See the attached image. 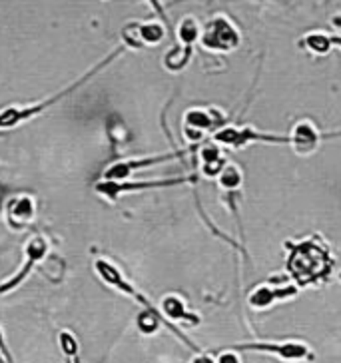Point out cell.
Masks as SVG:
<instances>
[{"label": "cell", "mask_w": 341, "mask_h": 363, "mask_svg": "<svg viewBox=\"0 0 341 363\" xmlns=\"http://www.w3.org/2000/svg\"><path fill=\"white\" fill-rule=\"evenodd\" d=\"M140 38L142 44H158L164 38V26L158 22H146V24H138Z\"/></svg>", "instance_id": "cell-9"}, {"label": "cell", "mask_w": 341, "mask_h": 363, "mask_svg": "<svg viewBox=\"0 0 341 363\" xmlns=\"http://www.w3.org/2000/svg\"><path fill=\"white\" fill-rule=\"evenodd\" d=\"M240 43V34L235 33V28L225 21L224 16H218L210 21L202 34V44L210 50H232Z\"/></svg>", "instance_id": "cell-4"}, {"label": "cell", "mask_w": 341, "mask_h": 363, "mask_svg": "<svg viewBox=\"0 0 341 363\" xmlns=\"http://www.w3.org/2000/svg\"><path fill=\"white\" fill-rule=\"evenodd\" d=\"M184 182H192V178H176V180H160V182H114L104 180L96 184V192L100 196L108 198L110 202H116L122 194L142 192V190H150V188H162V186H178Z\"/></svg>", "instance_id": "cell-3"}, {"label": "cell", "mask_w": 341, "mask_h": 363, "mask_svg": "<svg viewBox=\"0 0 341 363\" xmlns=\"http://www.w3.org/2000/svg\"><path fill=\"white\" fill-rule=\"evenodd\" d=\"M180 154H160V156H152V158H130V160H120L112 166H108L104 172V180H126L132 172L144 170V168H152L156 164H164L174 158H178Z\"/></svg>", "instance_id": "cell-5"}, {"label": "cell", "mask_w": 341, "mask_h": 363, "mask_svg": "<svg viewBox=\"0 0 341 363\" xmlns=\"http://www.w3.org/2000/svg\"><path fill=\"white\" fill-rule=\"evenodd\" d=\"M152 2H154V0H152Z\"/></svg>", "instance_id": "cell-13"}, {"label": "cell", "mask_w": 341, "mask_h": 363, "mask_svg": "<svg viewBox=\"0 0 341 363\" xmlns=\"http://www.w3.org/2000/svg\"><path fill=\"white\" fill-rule=\"evenodd\" d=\"M122 52H124V48L120 46V48H116L114 52L108 54L102 62H98L96 66H92L86 74H82V78L74 80L72 84L66 86L65 90H60V92H58V94H54V96L46 98V100H40V102H34V104H26V106H9V108H4V110H0V130H12V128H16V126H21V124H24V122H28V120H33V118L40 116L44 110H48L52 104L60 102V100L68 96V94H72L74 90L80 88V86L86 84L92 76L98 74L100 70H104V68H106V66Z\"/></svg>", "instance_id": "cell-1"}, {"label": "cell", "mask_w": 341, "mask_h": 363, "mask_svg": "<svg viewBox=\"0 0 341 363\" xmlns=\"http://www.w3.org/2000/svg\"><path fill=\"white\" fill-rule=\"evenodd\" d=\"M4 216H6V224L11 225L12 230H24L28 224H33L34 216H36V206H34V198L28 194H21L9 200L6 208H4Z\"/></svg>", "instance_id": "cell-6"}, {"label": "cell", "mask_w": 341, "mask_h": 363, "mask_svg": "<svg viewBox=\"0 0 341 363\" xmlns=\"http://www.w3.org/2000/svg\"><path fill=\"white\" fill-rule=\"evenodd\" d=\"M48 250H50L48 238L44 234H34L33 238L26 242V246H24V262H22L21 269H18L14 276H11V278L4 279V281L0 284V296L11 294L12 289H16L18 286H22V281L30 276V272H33L34 267L38 266L44 257L48 256Z\"/></svg>", "instance_id": "cell-2"}, {"label": "cell", "mask_w": 341, "mask_h": 363, "mask_svg": "<svg viewBox=\"0 0 341 363\" xmlns=\"http://www.w3.org/2000/svg\"><path fill=\"white\" fill-rule=\"evenodd\" d=\"M0 362H12V353L9 352V347H6L2 330H0Z\"/></svg>", "instance_id": "cell-12"}, {"label": "cell", "mask_w": 341, "mask_h": 363, "mask_svg": "<svg viewBox=\"0 0 341 363\" xmlns=\"http://www.w3.org/2000/svg\"><path fill=\"white\" fill-rule=\"evenodd\" d=\"M240 180H242V176H240V172H237V168H234V166L225 168V170L220 174V184L225 186V188H235V186L240 184Z\"/></svg>", "instance_id": "cell-11"}, {"label": "cell", "mask_w": 341, "mask_h": 363, "mask_svg": "<svg viewBox=\"0 0 341 363\" xmlns=\"http://www.w3.org/2000/svg\"><path fill=\"white\" fill-rule=\"evenodd\" d=\"M198 36H200V28H198V24L194 18H184L180 22V26H178V38H180V43L184 44V48H188V50H192V44L198 40Z\"/></svg>", "instance_id": "cell-8"}, {"label": "cell", "mask_w": 341, "mask_h": 363, "mask_svg": "<svg viewBox=\"0 0 341 363\" xmlns=\"http://www.w3.org/2000/svg\"><path fill=\"white\" fill-rule=\"evenodd\" d=\"M162 311H164V315H168L170 320H184L190 321V323H198V318L186 311L184 301H181L178 296H166V298L162 299Z\"/></svg>", "instance_id": "cell-7"}, {"label": "cell", "mask_w": 341, "mask_h": 363, "mask_svg": "<svg viewBox=\"0 0 341 363\" xmlns=\"http://www.w3.org/2000/svg\"><path fill=\"white\" fill-rule=\"evenodd\" d=\"M60 347H62V353H65L66 357L76 359V355H78V343H76L72 333H68V331L60 333Z\"/></svg>", "instance_id": "cell-10"}]
</instances>
